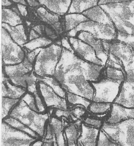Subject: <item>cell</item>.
Segmentation results:
<instances>
[{"label": "cell", "mask_w": 134, "mask_h": 146, "mask_svg": "<svg viewBox=\"0 0 134 146\" xmlns=\"http://www.w3.org/2000/svg\"><path fill=\"white\" fill-rule=\"evenodd\" d=\"M11 3L10 1L7 0H2V6H9L11 5Z\"/></svg>", "instance_id": "obj_45"}, {"label": "cell", "mask_w": 134, "mask_h": 146, "mask_svg": "<svg viewBox=\"0 0 134 146\" xmlns=\"http://www.w3.org/2000/svg\"><path fill=\"white\" fill-rule=\"evenodd\" d=\"M73 112L76 116L78 117H80L84 114L85 111L82 108H77L75 109L73 111Z\"/></svg>", "instance_id": "obj_42"}, {"label": "cell", "mask_w": 134, "mask_h": 146, "mask_svg": "<svg viewBox=\"0 0 134 146\" xmlns=\"http://www.w3.org/2000/svg\"><path fill=\"white\" fill-rule=\"evenodd\" d=\"M37 12L42 20L49 24H54L59 20L58 16L50 13L43 7L39 8Z\"/></svg>", "instance_id": "obj_32"}, {"label": "cell", "mask_w": 134, "mask_h": 146, "mask_svg": "<svg viewBox=\"0 0 134 146\" xmlns=\"http://www.w3.org/2000/svg\"><path fill=\"white\" fill-rule=\"evenodd\" d=\"M50 127L52 133L56 136L58 146H65L64 138L62 132V124L57 119L53 118L51 121Z\"/></svg>", "instance_id": "obj_26"}, {"label": "cell", "mask_w": 134, "mask_h": 146, "mask_svg": "<svg viewBox=\"0 0 134 146\" xmlns=\"http://www.w3.org/2000/svg\"><path fill=\"white\" fill-rule=\"evenodd\" d=\"M4 122L13 128L27 133L34 138H36L38 137V135L35 132L15 119L9 117L5 119H4Z\"/></svg>", "instance_id": "obj_27"}, {"label": "cell", "mask_w": 134, "mask_h": 146, "mask_svg": "<svg viewBox=\"0 0 134 146\" xmlns=\"http://www.w3.org/2000/svg\"><path fill=\"white\" fill-rule=\"evenodd\" d=\"M100 130L82 124L80 143L82 146H96Z\"/></svg>", "instance_id": "obj_18"}, {"label": "cell", "mask_w": 134, "mask_h": 146, "mask_svg": "<svg viewBox=\"0 0 134 146\" xmlns=\"http://www.w3.org/2000/svg\"><path fill=\"white\" fill-rule=\"evenodd\" d=\"M104 122L98 119L87 118L85 120V124L89 127L100 129Z\"/></svg>", "instance_id": "obj_37"}, {"label": "cell", "mask_w": 134, "mask_h": 146, "mask_svg": "<svg viewBox=\"0 0 134 146\" xmlns=\"http://www.w3.org/2000/svg\"><path fill=\"white\" fill-rule=\"evenodd\" d=\"M17 7L21 15L23 16H26L27 15V11L26 7L24 5L18 4Z\"/></svg>", "instance_id": "obj_41"}, {"label": "cell", "mask_w": 134, "mask_h": 146, "mask_svg": "<svg viewBox=\"0 0 134 146\" xmlns=\"http://www.w3.org/2000/svg\"><path fill=\"white\" fill-rule=\"evenodd\" d=\"M62 43L63 46L65 48V49L74 53V50H73V49H72V47L70 46L67 39H65V38L63 39L62 40Z\"/></svg>", "instance_id": "obj_40"}, {"label": "cell", "mask_w": 134, "mask_h": 146, "mask_svg": "<svg viewBox=\"0 0 134 146\" xmlns=\"http://www.w3.org/2000/svg\"><path fill=\"white\" fill-rule=\"evenodd\" d=\"M79 146H82V145H81V144H80H80H79Z\"/></svg>", "instance_id": "obj_50"}, {"label": "cell", "mask_w": 134, "mask_h": 146, "mask_svg": "<svg viewBox=\"0 0 134 146\" xmlns=\"http://www.w3.org/2000/svg\"><path fill=\"white\" fill-rule=\"evenodd\" d=\"M125 70L117 69L111 66H106L103 71V78L113 81L123 82L125 80Z\"/></svg>", "instance_id": "obj_23"}, {"label": "cell", "mask_w": 134, "mask_h": 146, "mask_svg": "<svg viewBox=\"0 0 134 146\" xmlns=\"http://www.w3.org/2000/svg\"><path fill=\"white\" fill-rule=\"evenodd\" d=\"M107 53H111L122 62L125 68L129 65L134 59V52L128 44L116 40L111 42L103 41Z\"/></svg>", "instance_id": "obj_10"}, {"label": "cell", "mask_w": 134, "mask_h": 146, "mask_svg": "<svg viewBox=\"0 0 134 146\" xmlns=\"http://www.w3.org/2000/svg\"><path fill=\"white\" fill-rule=\"evenodd\" d=\"M65 134L68 140V146H76L77 131L75 126L71 125L68 126L65 130Z\"/></svg>", "instance_id": "obj_34"}, {"label": "cell", "mask_w": 134, "mask_h": 146, "mask_svg": "<svg viewBox=\"0 0 134 146\" xmlns=\"http://www.w3.org/2000/svg\"><path fill=\"white\" fill-rule=\"evenodd\" d=\"M67 98L68 101L71 104H74V105L80 104L82 105L86 108L89 107L91 103L89 100L79 96L71 94L69 92L67 93Z\"/></svg>", "instance_id": "obj_33"}, {"label": "cell", "mask_w": 134, "mask_h": 146, "mask_svg": "<svg viewBox=\"0 0 134 146\" xmlns=\"http://www.w3.org/2000/svg\"><path fill=\"white\" fill-rule=\"evenodd\" d=\"M82 15L90 21L98 23L114 26L107 13L98 5L82 13Z\"/></svg>", "instance_id": "obj_17"}, {"label": "cell", "mask_w": 134, "mask_h": 146, "mask_svg": "<svg viewBox=\"0 0 134 146\" xmlns=\"http://www.w3.org/2000/svg\"><path fill=\"white\" fill-rule=\"evenodd\" d=\"M22 100L25 102L26 104L32 110L38 112L36 106L35 97H34L30 94H27L25 95V96L22 98Z\"/></svg>", "instance_id": "obj_36"}, {"label": "cell", "mask_w": 134, "mask_h": 146, "mask_svg": "<svg viewBox=\"0 0 134 146\" xmlns=\"http://www.w3.org/2000/svg\"><path fill=\"white\" fill-rule=\"evenodd\" d=\"M85 31L92 34L95 38L104 42L117 40V32L115 27L89 21L80 24L68 33L70 36H75L78 31Z\"/></svg>", "instance_id": "obj_6"}, {"label": "cell", "mask_w": 134, "mask_h": 146, "mask_svg": "<svg viewBox=\"0 0 134 146\" xmlns=\"http://www.w3.org/2000/svg\"><path fill=\"white\" fill-rule=\"evenodd\" d=\"M2 27L9 34L13 40L19 46L25 45L27 42V36L24 27L21 25L13 27L5 23L2 24Z\"/></svg>", "instance_id": "obj_19"}, {"label": "cell", "mask_w": 134, "mask_h": 146, "mask_svg": "<svg viewBox=\"0 0 134 146\" xmlns=\"http://www.w3.org/2000/svg\"><path fill=\"white\" fill-rule=\"evenodd\" d=\"M1 130V146H31L36 139L4 122Z\"/></svg>", "instance_id": "obj_9"}, {"label": "cell", "mask_w": 134, "mask_h": 146, "mask_svg": "<svg viewBox=\"0 0 134 146\" xmlns=\"http://www.w3.org/2000/svg\"><path fill=\"white\" fill-rule=\"evenodd\" d=\"M112 104L111 103H102V102H94L91 103L89 106L90 112L95 114H107L110 112Z\"/></svg>", "instance_id": "obj_28"}, {"label": "cell", "mask_w": 134, "mask_h": 146, "mask_svg": "<svg viewBox=\"0 0 134 146\" xmlns=\"http://www.w3.org/2000/svg\"><path fill=\"white\" fill-rule=\"evenodd\" d=\"M27 2L31 6L35 7L39 5L38 2L36 1H27Z\"/></svg>", "instance_id": "obj_44"}, {"label": "cell", "mask_w": 134, "mask_h": 146, "mask_svg": "<svg viewBox=\"0 0 134 146\" xmlns=\"http://www.w3.org/2000/svg\"><path fill=\"white\" fill-rule=\"evenodd\" d=\"M98 4L110 17L117 35L134 36V1H100Z\"/></svg>", "instance_id": "obj_2"}, {"label": "cell", "mask_w": 134, "mask_h": 146, "mask_svg": "<svg viewBox=\"0 0 134 146\" xmlns=\"http://www.w3.org/2000/svg\"><path fill=\"white\" fill-rule=\"evenodd\" d=\"M42 49V48H37L27 54V59L31 64L33 63L35 59V57L39 54Z\"/></svg>", "instance_id": "obj_39"}, {"label": "cell", "mask_w": 134, "mask_h": 146, "mask_svg": "<svg viewBox=\"0 0 134 146\" xmlns=\"http://www.w3.org/2000/svg\"><path fill=\"white\" fill-rule=\"evenodd\" d=\"M43 144V142L40 141H38L36 142L35 143H33L31 146H41Z\"/></svg>", "instance_id": "obj_48"}, {"label": "cell", "mask_w": 134, "mask_h": 146, "mask_svg": "<svg viewBox=\"0 0 134 146\" xmlns=\"http://www.w3.org/2000/svg\"><path fill=\"white\" fill-rule=\"evenodd\" d=\"M69 41L74 52L82 60L94 64L105 66L98 58L95 51L91 46L81 40L73 37L70 38Z\"/></svg>", "instance_id": "obj_12"}, {"label": "cell", "mask_w": 134, "mask_h": 146, "mask_svg": "<svg viewBox=\"0 0 134 146\" xmlns=\"http://www.w3.org/2000/svg\"><path fill=\"white\" fill-rule=\"evenodd\" d=\"M49 10L58 15H63L68 11L71 1L60 0V1H50L44 0L38 1Z\"/></svg>", "instance_id": "obj_20"}, {"label": "cell", "mask_w": 134, "mask_h": 146, "mask_svg": "<svg viewBox=\"0 0 134 146\" xmlns=\"http://www.w3.org/2000/svg\"><path fill=\"white\" fill-rule=\"evenodd\" d=\"M113 103L127 108H134V84L124 81Z\"/></svg>", "instance_id": "obj_16"}, {"label": "cell", "mask_w": 134, "mask_h": 146, "mask_svg": "<svg viewBox=\"0 0 134 146\" xmlns=\"http://www.w3.org/2000/svg\"><path fill=\"white\" fill-rule=\"evenodd\" d=\"M45 84L50 86L54 92L60 97L64 98L65 96V92L60 87L58 82L56 80L50 77H44L42 79Z\"/></svg>", "instance_id": "obj_29"}, {"label": "cell", "mask_w": 134, "mask_h": 146, "mask_svg": "<svg viewBox=\"0 0 134 146\" xmlns=\"http://www.w3.org/2000/svg\"><path fill=\"white\" fill-rule=\"evenodd\" d=\"M34 31H36L37 33H38L40 35L42 34V31H41V28L40 26H37L34 28Z\"/></svg>", "instance_id": "obj_46"}, {"label": "cell", "mask_w": 134, "mask_h": 146, "mask_svg": "<svg viewBox=\"0 0 134 146\" xmlns=\"http://www.w3.org/2000/svg\"><path fill=\"white\" fill-rule=\"evenodd\" d=\"M19 99L2 98V118L4 119L10 112L11 108L19 102Z\"/></svg>", "instance_id": "obj_31"}, {"label": "cell", "mask_w": 134, "mask_h": 146, "mask_svg": "<svg viewBox=\"0 0 134 146\" xmlns=\"http://www.w3.org/2000/svg\"><path fill=\"white\" fill-rule=\"evenodd\" d=\"M96 146H119L103 131L100 130Z\"/></svg>", "instance_id": "obj_35"}, {"label": "cell", "mask_w": 134, "mask_h": 146, "mask_svg": "<svg viewBox=\"0 0 134 146\" xmlns=\"http://www.w3.org/2000/svg\"><path fill=\"white\" fill-rule=\"evenodd\" d=\"M41 146H53L52 143L50 142H46L43 143Z\"/></svg>", "instance_id": "obj_49"}, {"label": "cell", "mask_w": 134, "mask_h": 146, "mask_svg": "<svg viewBox=\"0 0 134 146\" xmlns=\"http://www.w3.org/2000/svg\"><path fill=\"white\" fill-rule=\"evenodd\" d=\"M89 20L88 19L82 14H68L65 16L66 30H72L78 26L80 24Z\"/></svg>", "instance_id": "obj_25"}, {"label": "cell", "mask_w": 134, "mask_h": 146, "mask_svg": "<svg viewBox=\"0 0 134 146\" xmlns=\"http://www.w3.org/2000/svg\"><path fill=\"white\" fill-rule=\"evenodd\" d=\"M40 89L47 106L56 107L62 110L67 109L65 100L58 95L50 86L41 82L40 84Z\"/></svg>", "instance_id": "obj_14"}, {"label": "cell", "mask_w": 134, "mask_h": 146, "mask_svg": "<svg viewBox=\"0 0 134 146\" xmlns=\"http://www.w3.org/2000/svg\"><path fill=\"white\" fill-rule=\"evenodd\" d=\"M104 69L103 66L84 61L63 48L54 75L62 87L69 93L92 101L94 90L89 82H94L100 80Z\"/></svg>", "instance_id": "obj_1"}, {"label": "cell", "mask_w": 134, "mask_h": 146, "mask_svg": "<svg viewBox=\"0 0 134 146\" xmlns=\"http://www.w3.org/2000/svg\"><path fill=\"white\" fill-rule=\"evenodd\" d=\"M2 22L13 27L19 25L22 23L20 17L14 11L9 9L2 10Z\"/></svg>", "instance_id": "obj_24"}, {"label": "cell", "mask_w": 134, "mask_h": 146, "mask_svg": "<svg viewBox=\"0 0 134 146\" xmlns=\"http://www.w3.org/2000/svg\"><path fill=\"white\" fill-rule=\"evenodd\" d=\"M32 64L25 58L23 62L17 65L6 66L5 71L11 82L16 85L26 87L27 73L32 70Z\"/></svg>", "instance_id": "obj_11"}, {"label": "cell", "mask_w": 134, "mask_h": 146, "mask_svg": "<svg viewBox=\"0 0 134 146\" xmlns=\"http://www.w3.org/2000/svg\"><path fill=\"white\" fill-rule=\"evenodd\" d=\"M52 43L50 40L44 37H40L32 40L24 45V46L30 50H33L42 47L48 46Z\"/></svg>", "instance_id": "obj_30"}, {"label": "cell", "mask_w": 134, "mask_h": 146, "mask_svg": "<svg viewBox=\"0 0 134 146\" xmlns=\"http://www.w3.org/2000/svg\"><path fill=\"white\" fill-rule=\"evenodd\" d=\"M62 51L61 47L54 44L42 48L36 59L34 66L35 73L43 77L54 75Z\"/></svg>", "instance_id": "obj_5"}, {"label": "cell", "mask_w": 134, "mask_h": 146, "mask_svg": "<svg viewBox=\"0 0 134 146\" xmlns=\"http://www.w3.org/2000/svg\"><path fill=\"white\" fill-rule=\"evenodd\" d=\"M100 129L119 146H134V119L116 124L104 122Z\"/></svg>", "instance_id": "obj_4"}, {"label": "cell", "mask_w": 134, "mask_h": 146, "mask_svg": "<svg viewBox=\"0 0 134 146\" xmlns=\"http://www.w3.org/2000/svg\"><path fill=\"white\" fill-rule=\"evenodd\" d=\"M2 58L6 65L19 64L24 58L23 51L11 38L7 31L2 28Z\"/></svg>", "instance_id": "obj_8"}, {"label": "cell", "mask_w": 134, "mask_h": 146, "mask_svg": "<svg viewBox=\"0 0 134 146\" xmlns=\"http://www.w3.org/2000/svg\"><path fill=\"white\" fill-rule=\"evenodd\" d=\"M39 37V35L34 31L32 30L30 35V40H34Z\"/></svg>", "instance_id": "obj_43"}, {"label": "cell", "mask_w": 134, "mask_h": 146, "mask_svg": "<svg viewBox=\"0 0 134 146\" xmlns=\"http://www.w3.org/2000/svg\"><path fill=\"white\" fill-rule=\"evenodd\" d=\"M10 117L19 121L40 136L44 135L48 118L46 113L42 114L32 110L23 100L13 109Z\"/></svg>", "instance_id": "obj_3"}, {"label": "cell", "mask_w": 134, "mask_h": 146, "mask_svg": "<svg viewBox=\"0 0 134 146\" xmlns=\"http://www.w3.org/2000/svg\"><path fill=\"white\" fill-rule=\"evenodd\" d=\"M131 119H134V108H127L113 103L105 122L116 124Z\"/></svg>", "instance_id": "obj_13"}, {"label": "cell", "mask_w": 134, "mask_h": 146, "mask_svg": "<svg viewBox=\"0 0 134 146\" xmlns=\"http://www.w3.org/2000/svg\"><path fill=\"white\" fill-rule=\"evenodd\" d=\"M34 94V97H35V101H36V106H37L38 112H43L44 111L45 109L44 106L41 100V99H40L37 92H35Z\"/></svg>", "instance_id": "obj_38"}, {"label": "cell", "mask_w": 134, "mask_h": 146, "mask_svg": "<svg viewBox=\"0 0 134 146\" xmlns=\"http://www.w3.org/2000/svg\"><path fill=\"white\" fill-rule=\"evenodd\" d=\"M98 1H72L68 13H83L87 10L98 5Z\"/></svg>", "instance_id": "obj_22"}, {"label": "cell", "mask_w": 134, "mask_h": 146, "mask_svg": "<svg viewBox=\"0 0 134 146\" xmlns=\"http://www.w3.org/2000/svg\"><path fill=\"white\" fill-rule=\"evenodd\" d=\"M25 92L24 88L13 86L8 82L2 83V96L13 99L20 98Z\"/></svg>", "instance_id": "obj_21"}, {"label": "cell", "mask_w": 134, "mask_h": 146, "mask_svg": "<svg viewBox=\"0 0 134 146\" xmlns=\"http://www.w3.org/2000/svg\"><path fill=\"white\" fill-rule=\"evenodd\" d=\"M13 1L15 3H18V4H21V5H26V3L25 1H23V0H15V1Z\"/></svg>", "instance_id": "obj_47"}, {"label": "cell", "mask_w": 134, "mask_h": 146, "mask_svg": "<svg viewBox=\"0 0 134 146\" xmlns=\"http://www.w3.org/2000/svg\"><path fill=\"white\" fill-rule=\"evenodd\" d=\"M79 40L91 46L95 51L98 58L104 66L108 59V55L103 46V41L95 38L92 34L87 32L81 31L78 35Z\"/></svg>", "instance_id": "obj_15"}, {"label": "cell", "mask_w": 134, "mask_h": 146, "mask_svg": "<svg viewBox=\"0 0 134 146\" xmlns=\"http://www.w3.org/2000/svg\"><path fill=\"white\" fill-rule=\"evenodd\" d=\"M123 83L104 78L91 82L94 90L92 102L112 104L118 95Z\"/></svg>", "instance_id": "obj_7"}]
</instances>
